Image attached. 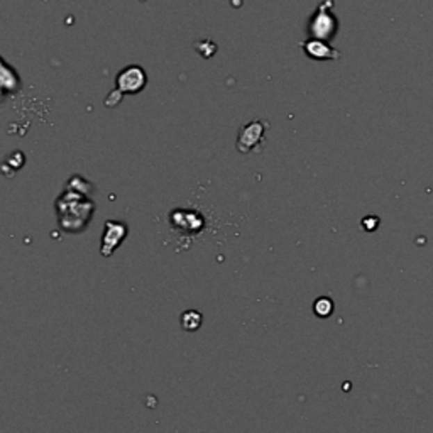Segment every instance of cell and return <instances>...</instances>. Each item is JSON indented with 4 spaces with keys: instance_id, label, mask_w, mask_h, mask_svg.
<instances>
[{
    "instance_id": "6da1fadb",
    "label": "cell",
    "mask_w": 433,
    "mask_h": 433,
    "mask_svg": "<svg viewBox=\"0 0 433 433\" xmlns=\"http://www.w3.org/2000/svg\"><path fill=\"white\" fill-rule=\"evenodd\" d=\"M334 0H323L311 14L308 22V36L330 42L338 33V19L334 14Z\"/></svg>"
},
{
    "instance_id": "7a4b0ae2",
    "label": "cell",
    "mask_w": 433,
    "mask_h": 433,
    "mask_svg": "<svg viewBox=\"0 0 433 433\" xmlns=\"http://www.w3.org/2000/svg\"><path fill=\"white\" fill-rule=\"evenodd\" d=\"M147 85V75L142 66L132 65L124 68L115 78V90L120 95H136Z\"/></svg>"
},
{
    "instance_id": "3957f363",
    "label": "cell",
    "mask_w": 433,
    "mask_h": 433,
    "mask_svg": "<svg viewBox=\"0 0 433 433\" xmlns=\"http://www.w3.org/2000/svg\"><path fill=\"white\" fill-rule=\"evenodd\" d=\"M268 126L263 120H252L247 126L240 129L239 138H237V149L240 153H251L252 149H256L264 139V132H266Z\"/></svg>"
},
{
    "instance_id": "277c9868",
    "label": "cell",
    "mask_w": 433,
    "mask_h": 433,
    "mask_svg": "<svg viewBox=\"0 0 433 433\" xmlns=\"http://www.w3.org/2000/svg\"><path fill=\"white\" fill-rule=\"evenodd\" d=\"M302 49L305 51V54L311 60L323 61V60H337L341 58V53L337 49H334L327 41H322V39H313L310 38L308 41L302 42Z\"/></svg>"
},
{
    "instance_id": "5b68a950",
    "label": "cell",
    "mask_w": 433,
    "mask_h": 433,
    "mask_svg": "<svg viewBox=\"0 0 433 433\" xmlns=\"http://www.w3.org/2000/svg\"><path fill=\"white\" fill-rule=\"evenodd\" d=\"M126 236V227L119 222H107V232L104 236V247L102 252L104 256L112 254V251L124 240Z\"/></svg>"
},
{
    "instance_id": "8992f818",
    "label": "cell",
    "mask_w": 433,
    "mask_h": 433,
    "mask_svg": "<svg viewBox=\"0 0 433 433\" xmlns=\"http://www.w3.org/2000/svg\"><path fill=\"white\" fill-rule=\"evenodd\" d=\"M21 87V80H19L17 73L13 66H9L6 61H2V93L3 97H9L10 92H17Z\"/></svg>"
},
{
    "instance_id": "52a82bcc",
    "label": "cell",
    "mask_w": 433,
    "mask_h": 433,
    "mask_svg": "<svg viewBox=\"0 0 433 433\" xmlns=\"http://www.w3.org/2000/svg\"><path fill=\"white\" fill-rule=\"evenodd\" d=\"M181 323L183 327H185V330L195 332L202 325V315L195 310L185 311V313L181 315Z\"/></svg>"
},
{
    "instance_id": "ba28073f",
    "label": "cell",
    "mask_w": 433,
    "mask_h": 433,
    "mask_svg": "<svg viewBox=\"0 0 433 433\" xmlns=\"http://www.w3.org/2000/svg\"><path fill=\"white\" fill-rule=\"evenodd\" d=\"M313 310H315V313L318 315V317L325 318V317H329V315L332 313V310H334V303H332L330 298H325V296H322V298H318L317 302H315Z\"/></svg>"
}]
</instances>
